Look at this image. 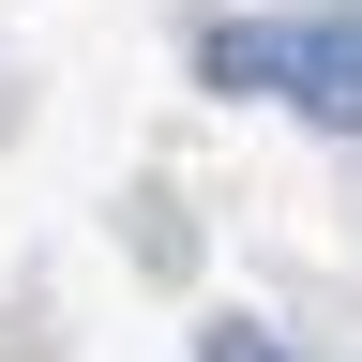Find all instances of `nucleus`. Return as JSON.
<instances>
[{
	"mask_svg": "<svg viewBox=\"0 0 362 362\" xmlns=\"http://www.w3.org/2000/svg\"><path fill=\"white\" fill-rule=\"evenodd\" d=\"M197 76L211 90H287L302 121L362 136V16H226V30H197Z\"/></svg>",
	"mask_w": 362,
	"mask_h": 362,
	"instance_id": "1",
	"label": "nucleus"
},
{
	"mask_svg": "<svg viewBox=\"0 0 362 362\" xmlns=\"http://www.w3.org/2000/svg\"><path fill=\"white\" fill-rule=\"evenodd\" d=\"M197 362H302V347H287V332H257V317H211Z\"/></svg>",
	"mask_w": 362,
	"mask_h": 362,
	"instance_id": "2",
	"label": "nucleus"
}]
</instances>
